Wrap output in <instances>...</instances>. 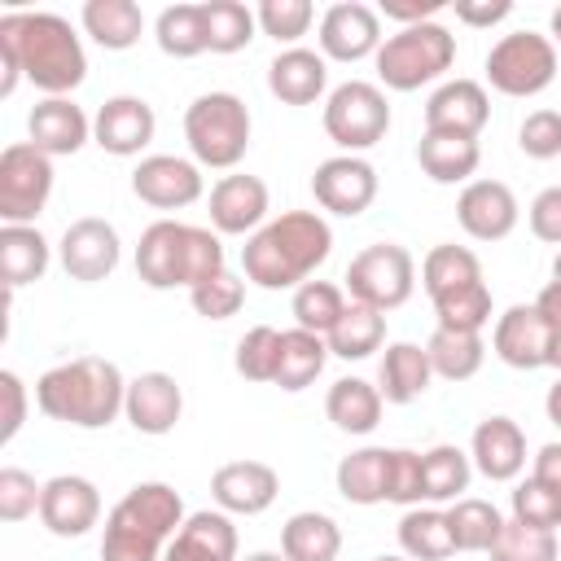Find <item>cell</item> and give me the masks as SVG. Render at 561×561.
Returning <instances> with one entry per match:
<instances>
[{"label":"cell","instance_id":"obj_1","mask_svg":"<svg viewBox=\"0 0 561 561\" xmlns=\"http://www.w3.org/2000/svg\"><path fill=\"white\" fill-rule=\"evenodd\" d=\"M0 96H13L22 79L44 96H70L88 79L83 39L61 13L44 9H13L0 18Z\"/></svg>","mask_w":561,"mask_h":561},{"label":"cell","instance_id":"obj_2","mask_svg":"<svg viewBox=\"0 0 561 561\" xmlns=\"http://www.w3.org/2000/svg\"><path fill=\"white\" fill-rule=\"evenodd\" d=\"M333 254V228L320 210H280L241 245V272L259 289H298Z\"/></svg>","mask_w":561,"mask_h":561},{"label":"cell","instance_id":"obj_3","mask_svg":"<svg viewBox=\"0 0 561 561\" xmlns=\"http://www.w3.org/2000/svg\"><path fill=\"white\" fill-rule=\"evenodd\" d=\"M127 403V377L114 359L101 355H75L66 364H53L35 381V408L48 421L75 425V430H105L123 416Z\"/></svg>","mask_w":561,"mask_h":561},{"label":"cell","instance_id":"obj_4","mask_svg":"<svg viewBox=\"0 0 561 561\" xmlns=\"http://www.w3.org/2000/svg\"><path fill=\"white\" fill-rule=\"evenodd\" d=\"M184 517V500L171 482H136L105 513L101 561H162Z\"/></svg>","mask_w":561,"mask_h":561},{"label":"cell","instance_id":"obj_5","mask_svg":"<svg viewBox=\"0 0 561 561\" xmlns=\"http://www.w3.org/2000/svg\"><path fill=\"white\" fill-rule=\"evenodd\" d=\"M224 245L215 228L184 219H153L136 241V276L149 289H197L224 272Z\"/></svg>","mask_w":561,"mask_h":561},{"label":"cell","instance_id":"obj_6","mask_svg":"<svg viewBox=\"0 0 561 561\" xmlns=\"http://www.w3.org/2000/svg\"><path fill=\"white\" fill-rule=\"evenodd\" d=\"M421 285L430 294V307L443 329H473L482 333L491 324V285L482 276V263L469 245L443 241L421 259Z\"/></svg>","mask_w":561,"mask_h":561},{"label":"cell","instance_id":"obj_7","mask_svg":"<svg viewBox=\"0 0 561 561\" xmlns=\"http://www.w3.org/2000/svg\"><path fill=\"white\" fill-rule=\"evenodd\" d=\"M250 110L237 92H202L184 110V140L197 167L210 171H237V162L250 149Z\"/></svg>","mask_w":561,"mask_h":561},{"label":"cell","instance_id":"obj_8","mask_svg":"<svg viewBox=\"0 0 561 561\" xmlns=\"http://www.w3.org/2000/svg\"><path fill=\"white\" fill-rule=\"evenodd\" d=\"M456 61V35L443 22H416V26H399L394 35L381 39L373 66L381 88L390 92H416L434 79H443Z\"/></svg>","mask_w":561,"mask_h":561},{"label":"cell","instance_id":"obj_9","mask_svg":"<svg viewBox=\"0 0 561 561\" xmlns=\"http://www.w3.org/2000/svg\"><path fill=\"white\" fill-rule=\"evenodd\" d=\"M324 136L342 149V153H364L377 140H386L390 131V101L381 92V83L368 79H346L324 96Z\"/></svg>","mask_w":561,"mask_h":561},{"label":"cell","instance_id":"obj_10","mask_svg":"<svg viewBox=\"0 0 561 561\" xmlns=\"http://www.w3.org/2000/svg\"><path fill=\"white\" fill-rule=\"evenodd\" d=\"M342 280H346L342 289H346L351 302H364V307H377V311H394L416 289V259L399 241H377V245H364L346 263Z\"/></svg>","mask_w":561,"mask_h":561},{"label":"cell","instance_id":"obj_11","mask_svg":"<svg viewBox=\"0 0 561 561\" xmlns=\"http://www.w3.org/2000/svg\"><path fill=\"white\" fill-rule=\"evenodd\" d=\"M557 79V44L539 31L500 35L486 53V83L500 96H539Z\"/></svg>","mask_w":561,"mask_h":561},{"label":"cell","instance_id":"obj_12","mask_svg":"<svg viewBox=\"0 0 561 561\" xmlns=\"http://www.w3.org/2000/svg\"><path fill=\"white\" fill-rule=\"evenodd\" d=\"M53 197V158L31 140H18L0 153V219L35 224V215Z\"/></svg>","mask_w":561,"mask_h":561},{"label":"cell","instance_id":"obj_13","mask_svg":"<svg viewBox=\"0 0 561 561\" xmlns=\"http://www.w3.org/2000/svg\"><path fill=\"white\" fill-rule=\"evenodd\" d=\"M377 167L364 153H333L311 175V197L337 219H355L377 202Z\"/></svg>","mask_w":561,"mask_h":561},{"label":"cell","instance_id":"obj_14","mask_svg":"<svg viewBox=\"0 0 561 561\" xmlns=\"http://www.w3.org/2000/svg\"><path fill=\"white\" fill-rule=\"evenodd\" d=\"M57 259H61V272L70 280L96 285V280L114 276V267L123 259L118 228L110 219H101V215H83V219L66 224V232L57 241Z\"/></svg>","mask_w":561,"mask_h":561},{"label":"cell","instance_id":"obj_15","mask_svg":"<svg viewBox=\"0 0 561 561\" xmlns=\"http://www.w3.org/2000/svg\"><path fill=\"white\" fill-rule=\"evenodd\" d=\"M316 39H320V57L324 61H364V57H377L381 48V13L364 0H337L320 13V26H316Z\"/></svg>","mask_w":561,"mask_h":561},{"label":"cell","instance_id":"obj_16","mask_svg":"<svg viewBox=\"0 0 561 561\" xmlns=\"http://www.w3.org/2000/svg\"><path fill=\"white\" fill-rule=\"evenodd\" d=\"M131 193L153 206V210H184L193 202H202L206 193V175L193 158H175V153H149L136 162L131 171Z\"/></svg>","mask_w":561,"mask_h":561},{"label":"cell","instance_id":"obj_17","mask_svg":"<svg viewBox=\"0 0 561 561\" xmlns=\"http://www.w3.org/2000/svg\"><path fill=\"white\" fill-rule=\"evenodd\" d=\"M210 228L219 237H254L263 224H267V210H272V193L259 175L250 171H228L210 184Z\"/></svg>","mask_w":561,"mask_h":561},{"label":"cell","instance_id":"obj_18","mask_svg":"<svg viewBox=\"0 0 561 561\" xmlns=\"http://www.w3.org/2000/svg\"><path fill=\"white\" fill-rule=\"evenodd\" d=\"M39 522L57 539H79L101 522V491L83 473H57L44 482L39 495Z\"/></svg>","mask_w":561,"mask_h":561},{"label":"cell","instance_id":"obj_19","mask_svg":"<svg viewBox=\"0 0 561 561\" xmlns=\"http://www.w3.org/2000/svg\"><path fill=\"white\" fill-rule=\"evenodd\" d=\"M491 118V96L478 79H443L425 101V131L478 140Z\"/></svg>","mask_w":561,"mask_h":561},{"label":"cell","instance_id":"obj_20","mask_svg":"<svg viewBox=\"0 0 561 561\" xmlns=\"http://www.w3.org/2000/svg\"><path fill=\"white\" fill-rule=\"evenodd\" d=\"M280 495V473L263 460H228L210 473V500L228 517H259L276 504Z\"/></svg>","mask_w":561,"mask_h":561},{"label":"cell","instance_id":"obj_21","mask_svg":"<svg viewBox=\"0 0 561 561\" xmlns=\"http://www.w3.org/2000/svg\"><path fill=\"white\" fill-rule=\"evenodd\" d=\"M548 342H552V324L535 311V302H513L504 316H495L491 351L500 364H508L517 373L548 368Z\"/></svg>","mask_w":561,"mask_h":561},{"label":"cell","instance_id":"obj_22","mask_svg":"<svg viewBox=\"0 0 561 561\" xmlns=\"http://www.w3.org/2000/svg\"><path fill=\"white\" fill-rule=\"evenodd\" d=\"M153 131H158L153 105H149L145 96H131V92L110 96V101L96 110V118H92V140H96L105 153H114V158H136V153H145L149 140H153Z\"/></svg>","mask_w":561,"mask_h":561},{"label":"cell","instance_id":"obj_23","mask_svg":"<svg viewBox=\"0 0 561 561\" xmlns=\"http://www.w3.org/2000/svg\"><path fill=\"white\" fill-rule=\"evenodd\" d=\"M123 416L136 434H149V438H162L180 425L184 416V390L171 373L162 368H149L140 377L127 381V403H123Z\"/></svg>","mask_w":561,"mask_h":561},{"label":"cell","instance_id":"obj_24","mask_svg":"<svg viewBox=\"0 0 561 561\" xmlns=\"http://www.w3.org/2000/svg\"><path fill=\"white\" fill-rule=\"evenodd\" d=\"M456 219L473 241H504L517 228L522 206L504 180H469L456 197Z\"/></svg>","mask_w":561,"mask_h":561},{"label":"cell","instance_id":"obj_25","mask_svg":"<svg viewBox=\"0 0 561 561\" xmlns=\"http://www.w3.org/2000/svg\"><path fill=\"white\" fill-rule=\"evenodd\" d=\"M26 136L39 153L48 158H70L92 140V118L83 114V105H75L70 96H44L31 114H26Z\"/></svg>","mask_w":561,"mask_h":561},{"label":"cell","instance_id":"obj_26","mask_svg":"<svg viewBox=\"0 0 561 561\" xmlns=\"http://www.w3.org/2000/svg\"><path fill=\"white\" fill-rule=\"evenodd\" d=\"M469 460L486 482H513L526 469V434L513 416H486L478 421L469 438Z\"/></svg>","mask_w":561,"mask_h":561},{"label":"cell","instance_id":"obj_27","mask_svg":"<svg viewBox=\"0 0 561 561\" xmlns=\"http://www.w3.org/2000/svg\"><path fill=\"white\" fill-rule=\"evenodd\" d=\"M237 526L224 508H197L184 517L162 561H237Z\"/></svg>","mask_w":561,"mask_h":561},{"label":"cell","instance_id":"obj_28","mask_svg":"<svg viewBox=\"0 0 561 561\" xmlns=\"http://www.w3.org/2000/svg\"><path fill=\"white\" fill-rule=\"evenodd\" d=\"M329 88V61L316 48H280L267 66V92L285 105H316Z\"/></svg>","mask_w":561,"mask_h":561},{"label":"cell","instance_id":"obj_29","mask_svg":"<svg viewBox=\"0 0 561 561\" xmlns=\"http://www.w3.org/2000/svg\"><path fill=\"white\" fill-rule=\"evenodd\" d=\"M53 263V245L35 224H4L0 228V276L4 289H22L31 280H39Z\"/></svg>","mask_w":561,"mask_h":561},{"label":"cell","instance_id":"obj_30","mask_svg":"<svg viewBox=\"0 0 561 561\" xmlns=\"http://www.w3.org/2000/svg\"><path fill=\"white\" fill-rule=\"evenodd\" d=\"M434 381V368H430V355L425 346L416 342H390L386 355H381V368H377V390L386 403H412L430 390Z\"/></svg>","mask_w":561,"mask_h":561},{"label":"cell","instance_id":"obj_31","mask_svg":"<svg viewBox=\"0 0 561 561\" xmlns=\"http://www.w3.org/2000/svg\"><path fill=\"white\" fill-rule=\"evenodd\" d=\"M381 390L364 377H337L324 394V416L342 430V434H373L377 421H381Z\"/></svg>","mask_w":561,"mask_h":561},{"label":"cell","instance_id":"obj_32","mask_svg":"<svg viewBox=\"0 0 561 561\" xmlns=\"http://www.w3.org/2000/svg\"><path fill=\"white\" fill-rule=\"evenodd\" d=\"M79 22L83 35H92V44H101L105 53H127L145 35V13L136 0H88Z\"/></svg>","mask_w":561,"mask_h":561},{"label":"cell","instance_id":"obj_33","mask_svg":"<svg viewBox=\"0 0 561 561\" xmlns=\"http://www.w3.org/2000/svg\"><path fill=\"white\" fill-rule=\"evenodd\" d=\"M416 162L434 184H469L482 162V145L465 136H434L425 131L416 140Z\"/></svg>","mask_w":561,"mask_h":561},{"label":"cell","instance_id":"obj_34","mask_svg":"<svg viewBox=\"0 0 561 561\" xmlns=\"http://www.w3.org/2000/svg\"><path fill=\"white\" fill-rule=\"evenodd\" d=\"M386 465H390V447H359V451L342 456L333 469L337 495L359 508L386 504Z\"/></svg>","mask_w":561,"mask_h":561},{"label":"cell","instance_id":"obj_35","mask_svg":"<svg viewBox=\"0 0 561 561\" xmlns=\"http://www.w3.org/2000/svg\"><path fill=\"white\" fill-rule=\"evenodd\" d=\"M280 552L289 561H337L342 552V526L329 513L302 508L280 526Z\"/></svg>","mask_w":561,"mask_h":561},{"label":"cell","instance_id":"obj_36","mask_svg":"<svg viewBox=\"0 0 561 561\" xmlns=\"http://www.w3.org/2000/svg\"><path fill=\"white\" fill-rule=\"evenodd\" d=\"M425 355H430L434 377H443V381H469V377H478V368L486 359V342L473 329H443L438 324L430 333V342H425Z\"/></svg>","mask_w":561,"mask_h":561},{"label":"cell","instance_id":"obj_37","mask_svg":"<svg viewBox=\"0 0 561 561\" xmlns=\"http://www.w3.org/2000/svg\"><path fill=\"white\" fill-rule=\"evenodd\" d=\"M324 364H329V342L320 333H307V329L294 324V329L280 333V364H276V381L272 386L298 394L324 373Z\"/></svg>","mask_w":561,"mask_h":561},{"label":"cell","instance_id":"obj_38","mask_svg":"<svg viewBox=\"0 0 561 561\" xmlns=\"http://www.w3.org/2000/svg\"><path fill=\"white\" fill-rule=\"evenodd\" d=\"M329 355H337V359H368L373 351H381V342H386V311H377V307H364V302H346V311H342V320L329 329Z\"/></svg>","mask_w":561,"mask_h":561},{"label":"cell","instance_id":"obj_39","mask_svg":"<svg viewBox=\"0 0 561 561\" xmlns=\"http://www.w3.org/2000/svg\"><path fill=\"white\" fill-rule=\"evenodd\" d=\"M443 513H447V530H451L456 552H491V543L504 530V513L491 500H478V495H460Z\"/></svg>","mask_w":561,"mask_h":561},{"label":"cell","instance_id":"obj_40","mask_svg":"<svg viewBox=\"0 0 561 561\" xmlns=\"http://www.w3.org/2000/svg\"><path fill=\"white\" fill-rule=\"evenodd\" d=\"M399 552L408 561H447L456 552L451 530H447V513L443 508H403L399 517Z\"/></svg>","mask_w":561,"mask_h":561},{"label":"cell","instance_id":"obj_41","mask_svg":"<svg viewBox=\"0 0 561 561\" xmlns=\"http://www.w3.org/2000/svg\"><path fill=\"white\" fill-rule=\"evenodd\" d=\"M202 22H206V48L219 57L250 48V39L259 35V18L241 0H202Z\"/></svg>","mask_w":561,"mask_h":561},{"label":"cell","instance_id":"obj_42","mask_svg":"<svg viewBox=\"0 0 561 561\" xmlns=\"http://www.w3.org/2000/svg\"><path fill=\"white\" fill-rule=\"evenodd\" d=\"M421 465H425V504H456L469 491V478H473L469 451L438 443V447L421 451Z\"/></svg>","mask_w":561,"mask_h":561},{"label":"cell","instance_id":"obj_43","mask_svg":"<svg viewBox=\"0 0 561 561\" xmlns=\"http://www.w3.org/2000/svg\"><path fill=\"white\" fill-rule=\"evenodd\" d=\"M153 39L167 57L175 61H188V57H202L210 53L206 48V22H202V4H167L153 22Z\"/></svg>","mask_w":561,"mask_h":561},{"label":"cell","instance_id":"obj_44","mask_svg":"<svg viewBox=\"0 0 561 561\" xmlns=\"http://www.w3.org/2000/svg\"><path fill=\"white\" fill-rule=\"evenodd\" d=\"M342 311H346V289L333 280H302L289 298L294 324L307 333H320V337H329V329L342 320Z\"/></svg>","mask_w":561,"mask_h":561},{"label":"cell","instance_id":"obj_45","mask_svg":"<svg viewBox=\"0 0 561 561\" xmlns=\"http://www.w3.org/2000/svg\"><path fill=\"white\" fill-rule=\"evenodd\" d=\"M557 552H561L557 530H539V526H526L517 517H504V530L486 557L491 561H557Z\"/></svg>","mask_w":561,"mask_h":561},{"label":"cell","instance_id":"obj_46","mask_svg":"<svg viewBox=\"0 0 561 561\" xmlns=\"http://www.w3.org/2000/svg\"><path fill=\"white\" fill-rule=\"evenodd\" d=\"M280 333H285V329H272V324H254V329L241 333L232 364H237V373H241L245 381H276Z\"/></svg>","mask_w":561,"mask_h":561},{"label":"cell","instance_id":"obj_47","mask_svg":"<svg viewBox=\"0 0 561 561\" xmlns=\"http://www.w3.org/2000/svg\"><path fill=\"white\" fill-rule=\"evenodd\" d=\"M254 18H259V31L263 35H272L285 48H298V39L316 22V9H311V0H263L254 9Z\"/></svg>","mask_w":561,"mask_h":561},{"label":"cell","instance_id":"obj_48","mask_svg":"<svg viewBox=\"0 0 561 561\" xmlns=\"http://www.w3.org/2000/svg\"><path fill=\"white\" fill-rule=\"evenodd\" d=\"M188 302H193V311H197L202 320H228V316H237L241 302H245V280L224 267V272H215L210 280H202L197 289H188Z\"/></svg>","mask_w":561,"mask_h":561},{"label":"cell","instance_id":"obj_49","mask_svg":"<svg viewBox=\"0 0 561 561\" xmlns=\"http://www.w3.org/2000/svg\"><path fill=\"white\" fill-rule=\"evenodd\" d=\"M386 504H403V508L425 504V465H421V451H412V447H390V465H386Z\"/></svg>","mask_w":561,"mask_h":561},{"label":"cell","instance_id":"obj_50","mask_svg":"<svg viewBox=\"0 0 561 561\" xmlns=\"http://www.w3.org/2000/svg\"><path fill=\"white\" fill-rule=\"evenodd\" d=\"M513 517L539 530H557L561 526V495L552 486H543L539 478H522L513 486Z\"/></svg>","mask_w":561,"mask_h":561},{"label":"cell","instance_id":"obj_51","mask_svg":"<svg viewBox=\"0 0 561 561\" xmlns=\"http://www.w3.org/2000/svg\"><path fill=\"white\" fill-rule=\"evenodd\" d=\"M517 149L535 162H552L561 158V110H530L517 127Z\"/></svg>","mask_w":561,"mask_h":561},{"label":"cell","instance_id":"obj_52","mask_svg":"<svg viewBox=\"0 0 561 561\" xmlns=\"http://www.w3.org/2000/svg\"><path fill=\"white\" fill-rule=\"evenodd\" d=\"M39 495H44V482H35L26 469L18 465H4L0 469V522H26L31 513H39Z\"/></svg>","mask_w":561,"mask_h":561},{"label":"cell","instance_id":"obj_53","mask_svg":"<svg viewBox=\"0 0 561 561\" xmlns=\"http://www.w3.org/2000/svg\"><path fill=\"white\" fill-rule=\"evenodd\" d=\"M526 224L539 241L561 245V184H548L535 193V202L526 206Z\"/></svg>","mask_w":561,"mask_h":561},{"label":"cell","instance_id":"obj_54","mask_svg":"<svg viewBox=\"0 0 561 561\" xmlns=\"http://www.w3.org/2000/svg\"><path fill=\"white\" fill-rule=\"evenodd\" d=\"M0 394H4V425H0V443H13L18 430L26 425V386L13 368L0 373Z\"/></svg>","mask_w":561,"mask_h":561},{"label":"cell","instance_id":"obj_55","mask_svg":"<svg viewBox=\"0 0 561 561\" xmlns=\"http://www.w3.org/2000/svg\"><path fill=\"white\" fill-rule=\"evenodd\" d=\"M377 13L399 26H416V22H434L443 13V0H381Z\"/></svg>","mask_w":561,"mask_h":561},{"label":"cell","instance_id":"obj_56","mask_svg":"<svg viewBox=\"0 0 561 561\" xmlns=\"http://www.w3.org/2000/svg\"><path fill=\"white\" fill-rule=\"evenodd\" d=\"M508 13H513L508 0H460V4H456V22H465V26H473V31H491V26L504 22Z\"/></svg>","mask_w":561,"mask_h":561},{"label":"cell","instance_id":"obj_57","mask_svg":"<svg viewBox=\"0 0 561 561\" xmlns=\"http://www.w3.org/2000/svg\"><path fill=\"white\" fill-rule=\"evenodd\" d=\"M530 478H539L543 486H552V491L561 495V443H543V447L535 451Z\"/></svg>","mask_w":561,"mask_h":561},{"label":"cell","instance_id":"obj_58","mask_svg":"<svg viewBox=\"0 0 561 561\" xmlns=\"http://www.w3.org/2000/svg\"><path fill=\"white\" fill-rule=\"evenodd\" d=\"M535 311H539L552 329H561V285H557V280H548V285L535 294Z\"/></svg>","mask_w":561,"mask_h":561},{"label":"cell","instance_id":"obj_59","mask_svg":"<svg viewBox=\"0 0 561 561\" xmlns=\"http://www.w3.org/2000/svg\"><path fill=\"white\" fill-rule=\"evenodd\" d=\"M543 412H548V421L561 430V377L548 386V394H543Z\"/></svg>","mask_w":561,"mask_h":561},{"label":"cell","instance_id":"obj_60","mask_svg":"<svg viewBox=\"0 0 561 561\" xmlns=\"http://www.w3.org/2000/svg\"><path fill=\"white\" fill-rule=\"evenodd\" d=\"M548 368L561 373V329H552V342H548Z\"/></svg>","mask_w":561,"mask_h":561},{"label":"cell","instance_id":"obj_61","mask_svg":"<svg viewBox=\"0 0 561 561\" xmlns=\"http://www.w3.org/2000/svg\"><path fill=\"white\" fill-rule=\"evenodd\" d=\"M245 561H289L285 552H272V548H259V552H245Z\"/></svg>","mask_w":561,"mask_h":561},{"label":"cell","instance_id":"obj_62","mask_svg":"<svg viewBox=\"0 0 561 561\" xmlns=\"http://www.w3.org/2000/svg\"><path fill=\"white\" fill-rule=\"evenodd\" d=\"M548 31H552V35H548V39H552V44H557V48H561V4H557V9H552V22H548Z\"/></svg>","mask_w":561,"mask_h":561},{"label":"cell","instance_id":"obj_63","mask_svg":"<svg viewBox=\"0 0 561 561\" xmlns=\"http://www.w3.org/2000/svg\"><path fill=\"white\" fill-rule=\"evenodd\" d=\"M373 561H408L403 552H381V557H373Z\"/></svg>","mask_w":561,"mask_h":561},{"label":"cell","instance_id":"obj_64","mask_svg":"<svg viewBox=\"0 0 561 561\" xmlns=\"http://www.w3.org/2000/svg\"><path fill=\"white\" fill-rule=\"evenodd\" d=\"M552 280H557V285H561V254H557V259H552Z\"/></svg>","mask_w":561,"mask_h":561}]
</instances>
